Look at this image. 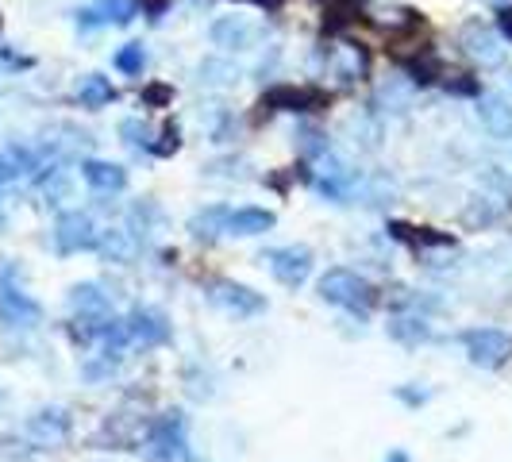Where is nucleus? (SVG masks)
I'll use <instances>...</instances> for the list:
<instances>
[{"label":"nucleus","instance_id":"f257e3e1","mask_svg":"<svg viewBox=\"0 0 512 462\" xmlns=\"http://www.w3.org/2000/svg\"><path fill=\"white\" fill-rule=\"evenodd\" d=\"M320 297L335 308H347V312H355V316H370V308L378 305V293H374V285L359 278L355 270H343V266H335L328 270L324 278H320Z\"/></svg>","mask_w":512,"mask_h":462},{"label":"nucleus","instance_id":"f03ea898","mask_svg":"<svg viewBox=\"0 0 512 462\" xmlns=\"http://www.w3.org/2000/svg\"><path fill=\"white\" fill-rule=\"evenodd\" d=\"M147 459L151 462H189V436H185V416L162 412L147 436Z\"/></svg>","mask_w":512,"mask_h":462},{"label":"nucleus","instance_id":"7ed1b4c3","mask_svg":"<svg viewBox=\"0 0 512 462\" xmlns=\"http://www.w3.org/2000/svg\"><path fill=\"white\" fill-rule=\"evenodd\" d=\"M466 359L482 370H501L505 362L512 359V335L501 332V328H470V332L459 335Z\"/></svg>","mask_w":512,"mask_h":462},{"label":"nucleus","instance_id":"20e7f679","mask_svg":"<svg viewBox=\"0 0 512 462\" xmlns=\"http://www.w3.org/2000/svg\"><path fill=\"white\" fill-rule=\"evenodd\" d=\"M43 320V305L12 282V266L0 270V324L4 328H35Z\"/></svg>","mask_w":512,"mask_h":462},{"label":"nucleus","instance_id":"39448f33","mask_svg":"<svg viewBox=\"0 0 512 462\" xmlns=\"http://www.w3.org/2000/svg\"><path fill=\"white\" fill-rule=\"evenodd\" d=\"M97 224L89 212H62L54 220V247L58 255H81V251H93L97 247Z\"/></svg>","mask_w":512,"mask_h":462},{"label":"nucleus","instance_id":"423d86ee","mask_svg":"<svg viewBox=\"0 0 512 462\" xmlns=\"http://www.w3.org/2000/svg\"><path fill=\"white\" fill-rule=\"evenodd\" d=\"M266 262H270V274H274L285 289H301V285L308 282V274H312V251H308V247H297V243L266 251Z\"/></svg>","mask_w":512,"mask_h":462},{"label":"nucleus","instance_id":"0eeeda50","mask_svg":"<svg viewBox=\"0 0 512 462\" xmlns=\"http://www.w3.org/2000/svg\"><path fill=\"white\" fill-rule=\"evenodd\" d=\"M24 432L39 447H62L66 439H70V432H74V416L66 409H58V405H51V409H39L27 416Z\"/></svg>","mask_w":512,"mask_h":462},{"label":"nucleus","instance_id":"6e6552de","mask_svg":"<svg viewBox=\"0 0 512 462\" xmlns=\"http://www.w3.org/2000/svg\"><path fill=\"white\" fill-rule=\"evenodd\" d=\"M128 332H131V343L135 347H162V343H170V320H166V312L154 305H139L131 308L128 316Z\"/></svg>","mask_w":512,"mask_h":462},{"label":"nucleus","instance_id":"1a4fd4ad","mask_svg":"<svg viewBox=\"0 0 512 462\" xmlns=\"http://www.w3.org/2000/svg\"><path fill=\"white\" fill-rule=\"evenodd\" d=\"M208 39L220 51L239 54V51H251L258 43V27L247 16H220V20H212V27H208Z\"/></svg>","mask_w":512,"mask_h":462},{"label":"nucleus","instance_id":"9d476101","mask_svg":"<svg viewBox=\"0 0 512 462\" xmlns=\"http://www.w3.org/2000/svg\"><path fill=\"white\" fill-rule=\"evenodd\" d=\"M208 297H212V305H220L231 316H258V312H266V297L239 282H216L208 289Z\"/></svg>","mask_w":512,"mask_h":462},{"label":"nucleus","instance_id":"9b49d317","mask_svg":"<svg viewBox=\"0 0 512 462\" xmlns=\"http://www.w3.org/2000/svg\"><path fill=\"white\" fill-rule=\"evenodd\" d=\"M462 47L470 58H478L482 66H501L505 62V47H501V39H497V31L486 27L482 20H470V24L462 27Z\"/></svg>","mask_w":512,"mask_h":462},{"label":"nucleus","instance_id":"f8f14e48","mask_svg":"<svg viewBox=\"0 0 512 462\" xmlns=\"http://www.w3.org/2000/svg\"><path fill=\"white\" fill-rule=\"evenodd\" d=\"M478 120L493 139L512 143V101H505L501 93H482L478 97Z\"/></svg>","mask_w":512,"mask_h":462},{"label":"nucleus","instance_id":"ddd939ff","mask_svg":"<svg viewBox=\"0 0 512 462\" xmlns=\"http://www.w3.org/2000/svg\"><path fill=\"white\" fill-rule=\"evenodd\" d=\"M81 178L93 193H124L128 189V170L104 158H85L81 162Z\"/></svg>","mask_w":512,"mask_h":462},{"label":"nucleus","instance_id":"4468645a","mask_svg":"<svg viewBox=\"0 0 512 462\" xmlns=\"http://www.w3.org/2000/svg\"><path fill=\"white\" fill-rule=\"evenodd\" d=\"M66 301H70V308H74V316H93V320H104V316H108V305H112L108 293H104L97 282L74 285Z\"/></svg>","mask_w":512,"mask_h":462},{"label":"nucleus","instance_id":"2eb2a0df","mask_svg":"<svg viewBox=\"0 0 512 462\" xmlns=\"http://www.w3.org/2000/svg\"><path fill=\"white\" fill-rule=\"evenodd\" d=\"M93 251H101L104 262H120V266L135 262V255H139L135 239H131L128 231H120V228H104L101 235H97V247H93Z\"/></svg>","mask_w":512,"mask_h":462},{"label":"nucleus","instance_id":"dca6fc26","mask_svg":"<svg viewBox=\"0 0 512 462\" xmlns=\"http://www.w3.org/2000/svg\"><path fill=\"white\" fill-rule=\"evenodd\" d=\"M274 228V212H266V208H231L228 216V235H262V231Z\"/></svg>","mask_w":512,"mask_h":462},{"label":"nucleus","instance_id":"f3484780","mask_svg":"<svg viewBox=\"0 0 512 462\" xmlns=\"http://www.w3.org/2000/svg\"><path fill=\"white\" fill-rule=\"evenodd\" d=\"M320 101H324V97H320V93H312V89L282 85V89H274L262 104H270V108H278V112H308V108H316Z\"/></svg>","mask_w":512,"mask_h":462},{"label":"nucleus","instance_id":"a211bd4d","mask_svg":"<svg viewBox=\"0 0 512 462\" xmlns=\"http://www.w3.org/2000/svg\"><path fill=\"white\" fill-rule=\"evenodd\" d=\"M77 101L85 104V108H104V104L116 101V89H112V81L101 74H85L77 81Z\"/></svg>","mask_w":512,"mask_h":462},{"label":"nucleus","instance_id":"6ab92c4d","mask_svg":"<svg viewBox=\"0 0 512 462\" xmlns=\"http://www.w3.org/2000/svg\"><path fill=\"white\" fill-rule=\"evenodd\" d=\"M228 216H231V208L208 205V208H201L193 220H189V231H193L197 239H216L220 231H228Z\"/></svg>","mask_w":512,"mask_h":462},{"label":"nucleus","instance_id":"aec40b11","mask_svg":"<svg viewBox=\"0 0 512 462\" xmlns=\"http://www.w3.org/2000/svg\"><path fill=\"white\" fill-rule=\"evenodd\" d=\"M39 185H43V197H47L51 205H62V201L74 197V178H70L66 166H47V174L39 178Z\"/></svg>","mask_w":512,"mask_h":462},{"label":"nucleus","instance_id":"412c9836","mask_svg":"<svg viewBox=\"0 0 512 462\" xmlns=\"http://www.w3.org/2000/svg\"><path fill=\"white\" fill-rule=\"evenodd\" d=\"M389 335L401 339V343H424V339L432 335V328H428L424 320H416V316H401V320L389 324Z\"/></svg>","mask_w":512,"mask_h":462},{"label":"nucleus","instance_id":"4be33fe9","mask_svg":"<svg viewBox=\"0 0 512 462\" xmlns=\"http://www.w3.org/2000/svg\"><path fill=\"white\" fill-rule=\"evenodd\" d=\"M112 66L120 70V74H143V66H147V51H143V43H128V47H120L116 58H112Z\"/></svg>","mask_w":512,"mask_h":462},{"label":"nucleus","instance_id":"5701e85b","mask_svg":"<svg viewBox=\"0 0 512 462\" xmlns=\"http://www.w3.org/2000/svg\"><path fill=\"white\" fill-rule=\"evenodd\" d=\"M201 81L205 85H235L239 70L231 62H224V58H208V62H201Z\"/></svg>","mask_w":512,"mask_h":462},{"label":"nucleus","instance_id":"b1692460","mask_svg":"<svg viewBox=\"0 0 512 462\" xmlns=\"http://www.w3.org/2000/svg\"><path fill=\"white\" fill-rule=\"evenodd\" d=\"M104 24H131L135 20V0H97Z\"/></svg>","mask_w":512,"mask_h":462},{"label":"nucleus","instance_id":"393cba45","mask_svg":"<svg viewBox=\"0 0 512 462\" xmlns=\"http://www.w3.org/2000/svg\"><path fill=\"white\" fill-rule=\"evenodd\" d=\"M120 135H124L128 147H147V151H151V128H147L143 120H124V124H120Z\"/></svg>","mask_w":512,"mask_h":462},{"label":"nucleus","instance_id":"a878e982","mask_svg":"<svg viewBox=\"0 0 512 462\" xmlns=\"http://www.w3.org/2000/svg\"><path fill=\"white\" fill-rule=\"evenodd\" d=\"M151 151H154V154H170V151H178V128L170 124V128L162 131V143H154Z\"/></svg>","mask_w":512,"mask_h":462},{"label":"nucleus","instance_id":"bb28decb","mask_svg":"<svg viewBox=\"0 0 512 462\" xmlns=\"http://www.w3.org/2000/svg\"><path fill=\"white\" fill-rule=\"evenodd\" d=\"M20 178V166L8 158V154H0V185H8V181Z\"/></svg>","mask_w":512,"mask_h":462},{"label":"nucleus","instance_id":"cd10ccee","mask_svg":"<svg viewBox=\"0 0 512 462\" xmlns=\"http://www.w3.org/2000/svg\"><path fill=\"white\" fill-rule=\"evenodd\" d=\"M501 27H505V35L512 39V8H505V12H501Z\"/></svg>","mask_w":512,"mask_h":462},{"label":"nucleus","instance_id":"c85d7f7f","mask_svg":"<svg viewBox=\"0 0 512 462\" xmlns=\"http://www.w3.org/2000/svg\"><path fill=\"white\" fill-rule=\"evenodd\" d=\"M247 4H258V8H270V12H274V8H282V0H247Z\"/></svg>","mask_w":512,"mask_h":462},{"label":"nucleus","instance_id":"c756f323","mask_svg":"<svg viewBox=\"0 0 512 462\" xmlns=\"http://www.w3.org/2000/svg\"><path fill=\"white\" fill-rule=\"evenodd\" d=\"M385 462H409V455H405V451H389V459Z\"/></svg>","mask_w":512,"mask_h":462},{"label":"nucleus","instance_id":"7c9ffc66","mask_svg":"<svg viewBox=\"0 0 512 462\" xmlns=\"http://www.w3.org/2000/svg\"><path fill=\"white\" fill-rule=\"evenodd\" d=\"M489 4H505V0H489Z\"/></svg>","mask_w":512,"mask_h":462},{"label":"nucleus","instance_id":"2f4dec72","mask_svg":"<svg viewBox=\"0 0 512 462\" xmlns=\"http://www.w3.org/2000/svg\"><path fill=\"white\" fill-rule=\"evenodd\" d=\"M0 228H4V212H0Z\"/></svg>","mask_w":512,"mask_h":462}]
</instances>
